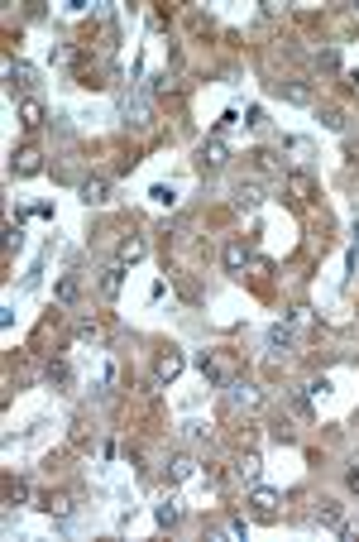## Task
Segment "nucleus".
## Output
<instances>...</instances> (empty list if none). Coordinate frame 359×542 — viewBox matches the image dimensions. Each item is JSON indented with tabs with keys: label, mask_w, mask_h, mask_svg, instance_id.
I'll use <instances>...</instances> for the list:
<instances>
[{
	"label": "nucleus",
	"mask_w": 359,
	"mask_h": 542,
	"mask_svg": "<svg viewBox=\"0 0 359 542\" xmlns=\"http://www.w3.org/2000/svg\"><path fill=\"white\" fill-rule=\"evenodd\" d=\"M249 509H254L259 523H273V519L283 514V494L269 490V485H254V490H249Z\"/></svg>",
	"instance_id": "1"
},
{
	"label": "nucleus",
	"mask_w": 359,
	"mask_h": 542,
	"mask_svg": "<svg viewBox=\"0 0 359 542\" xmlns=\"http://www.w3.org/2000/svg\"><path fill=\"white\" fill-rule=\"evenodd\" d=\"M311 523H316V528H336V533H340V523H345V509H340L336 499H321V504H316V514H311Z\"/></svg>",
	"instance_id": "2"
},
{
	"label": "nucleus",
	"mask_w": 359,
	"mask_h": 542,
	"mask_svg": "<svg viewBox=\"0 0 359 542\" xmlns=\"http://www.w3.org/2000/svg\"><path fill=\"white\" fill-rule=\"evenodd\" d=\"M225 159H230V149H225V144H220L216 134H211V139H206V144L196 149V163H201V168H220Z\"/></svg>",
	"instance_id": "3"
},
{
	"label": "nucleus",
	"mask_w": 359,
	"mask_h": 542,
	"mask_svg": "<svg viewBox=\"0 0 359 542\" xmlns=\"http://www.w3.org/2000/svg\"><path fill=\"white\" fill-rule=\"evenodd\" d=\"M225 394H230V408H259V399H264V394H259V389H254L249 379H240V384H230Z\"/></svg>",
	"instance_id": "4"
},
{
	"label": "nucleus",
	"mask_w": 359,
	"mask_h": 542,
	"mask_svg": "<svg viewBox=\"0 0 359 542\" xmlns=\"http://www.w3.org/2000/svg\"><path fill=\"white\" fill-rule=\"evenodd\" d=\"M77 197H82L87 207H101V202L110 197V183H105V178H82V188H77Z\"/></svg>",
	"instance_id": "5"
},
{
	"label": "nucleus",
	"mask_w": 359,
	"mask_h": 542,
	"mask_svg": "<svg viewBox=\"0 0 359 542\" xmlns=\"http://www.w3.org/2000/svg\"><path fill=\"white\" fill-rule=\"evenodd\" d=\"M273 92L283 101H292V106H311V87L307 82H273Z\"/></svg>",
	"instance_id": "6"
},
{
	"label": "nucleus",
	"mask_w": 359,
	"mask_h": 542,
	"mask_svg": "<svg viewBox=\"0 0 359 542\" xmlns=\"http://www.w3.org/2000/svg\"><path fill=\"white\" fill-rule=\"evenodd\" d=\"M14 173H19V178H39V173H43V154H39V149H19V154H14Z\"/></svg>",
	"instance_id": "7"
},
{
	"label": "nucleus",
	"mask_w": 359,
	"mask_h": 542,
	"mask_svg": "<svg viewBox=\"0 0 359 542\" xmlns=\"http://www.w3.org/2000/svg\"><path fill=\"white\" fill-rule=\"evenodd\" d=\"M196 370H201V379H206V384H225V365H220L216 355H206V350H201V355H196Z\"/></svg>",
	"instance_id": "8"
},
{
	"label": "nucleus",
	"mask_w": 359,
	"mask_h": 542,
	"mask_svg": "<svg viewBox=\"0 0 359 542\" xmlns=\"http://www.w3.org/2000/svg\"><path fill=\"white\" fill-rule=\"evenodd\" d=\"M154 374H158L163 384H173V379H178V374H182V355H178V350H168V355H158V365H154Z\"/></svg>",
	"instance_id": "9"
},
{
	"label": "nucleus",
	"mask_w": 359,
	"mask_h": 542,
	"mask_svg": "<svg viewBox=\"0 0 359 542\" xmlns=\"http://www.w3.org/2000/svg\"><path fill=\"white\" fill-rule=\"evenodd\" d=\"M264 202V188L249 178V183H235V207H259Z\"/></svg>",
	"instance_id": "10"
},
{
	"label": "nucleus",
	"mask_w": 359,
	"mask_h": 542,
	"mask_svg": "<svg viewBox=\"0 0 359 542\" xmlns=\"http://www.w3.org/2000/svg\"><path fill=\"white\" fill-rule=\"evenodd\" d=\"M5 77H10L14 87H34V82H39V72H34L29 63H5Z\"/></svg>",
	"instance_id": "11"
},
{
	"label": "nucleus",
	"mask_w": 359,
	"mask_h": 542,
	"mask_svg": "<svg viewBox=\"0 0 359 542\" xmlns=\"http://www.w3.org/2000/svg\"><path fill=\"white\" fill-rule=\"evenodd\" d=\"M120 288H125V264H110V269L101 274V293H105V298H115Z\"/></svg>",
	"instance_id": "12"
},
{
	"label": "nucleus",
	"mask_w": 359,
	"mask_h": 542,
	"mask_svg": "<svg viewBox=\"0 0 359 542\" xmlns=\"http://www.w3.org/2000/svg\"><path fill=\"white\" fill-rule=\"evenodd\" d=\"M19 125H24V130H39V125H43V101L29 97V101L19 106Z\"/></svg>",
	"instance_id": "13"
},
{
	"label": "nucleus",
	"mask_w": 359,
	"mask_h": 542,
	"mask_svg": "<svg viewBox=\"0 0 359 542\" xmlns=\"http://www.w3.org/2000/svg\"><path fill=\"white\" fill-rule=\"evenodd\" d=\"M245 264H249V245L245 240H230L225 245V269H245Z\"/></svg>",
	"instance_id": "14"
},
{
	"label": "nucleus",
	"mask_w": 359,
	"mask_h": 542,
	"mask_svg": "<svg viewBox=\"0 0 359 542\" xmlns=\"http://www.w3.org/2000/svg\"><path fill=\"white\" fill-rule=\"evenodd\" d=\"M53 293H58V303H77V293H82V283H77V279H72V274H63V279H58V288H53Z\"/></svg>",
	"instance_id": "15"
},
{
	"label": "nucleus",
	"mask_w": 359,
	"mask_h": 542,
	"mask_svg": "<svg viewBox=\"0 0 359 542\" xmlns=\"http://www.w3.org/2000/svg\"><path fill=\"white\" fill-rule=\"evenodd\" d=\"M134 259H144V240H120V264H134Z\"/></svg>",
	"instance_id": "16"
},
{
	"label": "nucleus",
	"mask_w": 359,
	"mask_h": 542,
	"mask_svg": "<svg viewBox=\"0 0 359 542\" xmlns=\"http://www.w3.org/2000/svg\"><path fill=\"white\" fill-rule=\"evenodd\" d=\"M68 379H72V370H68V360H48V384H58V389H68Z\"/></svg>",
	"instance_id": "17"
},
{
	"label": "nucleus",
	"mask_w": 359,
	"mask_h": 542,
	"mask_svg": "<svg viewBox=\"0 0 359 542\" xmlns=\"http://www.w3.org/2000/svg\"><path fill=\"white\" fill-rule=\"evenodd\" d=\"M154 519H158V528H173V523H178V499H163V504L154 509Z\"/></svg>",
	"instance_id": "18"
},
{
	"label": "nucleus",
	"mask_w": 359,
	"mask_h": 542,
	"mask_svg": "<svg viewBox=\"0 0 359 542\" xmlns=\"http://www.w3.org/2000/svg\"><path fill=\"white\" fill-rule=\"evenodd\" d=\"M192 470H196V461H192V456H173V465H168V480H187Z\"/></svg>",
	"instance_id": "19"
},
{
	"label": "nucleus",
	"mask_w": 359,
	"mask_h": 542,
	"mask_svg": "<svg viewBox=\"0 0 359 542\" xmlns=\"http://www.w3.org/2000/svg\"><path fill=\"white\" fill-rule=\"evenodd\" d=\"M292 345V331L287 326H269V350H287Z\"/></svg>",
	"instance_id": "20"
},
{
	"label": "nucleus",
	"mask_w": 359,
	"mask_h": 542,
	"mask_svg": "<svg viewBox=\"0 0 359 542\" xmlns=\"http://www.w3.org/2000/svg\"><path fill=\"white\" fill-rule=\"evenodd\" d=\"M149 197H154L158 207H173V202H178V192H173L168 183H154V188H149Z\"/></svg>",
	"instance_id": "21"
},
{
	"label": "nucleus",
	"mask_w": 359,
	"mask_h": 542,
	"mask_svg": "<svg viewBox=\"0 0 359 542\" xmlns=\"http://www.w3.org/2000/svg\"><path fill=\"white\" fill-rule=\"evenodd\" d=\"M287 188H292V192H297V197H311V192H316V188H311V178H307V173H292V178H287Z\"/></svg>",
	"instance_id": "22"
},
{
	"label": "nucleus",
	"mask_w": 359,
	"mask_h": 542,
	"mask_svg": "<svg viewBox=\"0 0 359 542\" xmlns=\"http://www.w3.org/2000/svg\"><path fill=\"white\" fill-rule=\"evenodd\" d=\"M321 125H326V130H345V115L336 106H321Z\"/></svg>",
	"instance_id": "23"
},
{
	"label": "nucleus",
	"mask_w": 359,
	"mask_h": 542,
	"mask_svg": "<svg viewBox=\"0 0 359 542\" xmlns=\"http://www.w3.org/2000/svg\"><path fill=\"white\" fill-rule=\"evenodd\" d=\"M240 475H249V480H254V475H259V456H254V451H249V456H245V461H240Z\"/></svg>",
	"instance_id": "24"
},
{
	"label": "nucleus",
	"mask_w": 359,
	"mask_h": 542,
	"mask_svg": "<svg viewBox=\"0 0 359 542\" xmlns=\"http://www.w3.org/2000/svg\"><path fill=\"white\" fill-rule=\"evenodd\" d=\"M245 125H249V130H259V125H264V110L249 106V110H245Z\"/></svg>",
	"instance_id": "25"
},
{
	"label": "nucleus",
	"mask_w": 359,
	"mask_h": 542,
	"mask_svg": "<svg viewBox=\"0 0 359 542\" xmlns=\"http://www.w3.org/2000/svg\"><path fill=\"white\" fill-rule=\"evenodd\" d=\"M254 159H259V168H269V173H278V159H273L269 149H259V154H254Z\"/></svg>",
	"instance_id": "26"
},
{
	"label": "nucleus",
	"mask_w": 359,
	"mask_h": 542,
	"mask_svg": "<svg viewBox=\"0 0 359 542\" xmlns=\"http://www.w3.org/2000/svg\"><path fill=\"white\" fill-rule=\"evenodd\" d=\"M350 490H359V470H350Z\"/></svg>",
	"instance_id": "27"
}]
</instances>
